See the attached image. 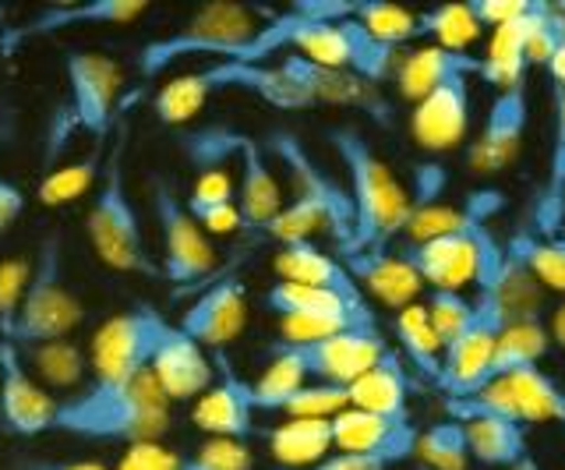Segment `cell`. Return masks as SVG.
Instances as JSON below:
<instances>
[{"mask_svg": "<svg viewBox=\"0 0 565 470\" xmlns=\"http://www.w3.org/2000/svg\"><path fill=\"white\" fill-rule=\"evenodd\" d=\"M547 333L555 337V343L565 351V305H558V311L552 316V325H547Z\"/></svg>", "mask_w": 565, "mask_h": 470, "instance_id": "cell-55", "label": "cell"}, {"mask_svg": "<svg viewBox=\"0 0 565 470\" xmlns=\"http://www.w3.org/2000/svg\"><path fill=\"white\" fill-rule=\"evenodd\" d=\"M470 78H449L428 93L420 103H414L411 114V135L424 152H446L463 142L470 125Z\"/></svg>", "mask_w": 565, "mask_h": 470, "instance_id": "cell-19", "label": "cell"}, {"mask_svg": "<svg viewBox=\"0 0 565 470\" xmlns=\"http://www.w3.org/2000/svg\"><path fill=\"white\" fill-rule=\"evenodd\" d=\"M505 470H541V463H537V460H534V457H530V452H526L523 460H516V463H512V467H505Z\"/></svg>", "mask_w": 565, "mask_h": 470, "instance_id": "cell-56", "label": "cell"}, {"mask_svg": "<svg viewBox=\"0 0 565 470\" xmlns=\"http://www.w3.org/2000/svg\"><path fill=\"white\" fill-rule=\"evenodd\" d=\"M350 407V389L335 382H305L279 410L287 417H311V421H332Z\"/></svg>", "mask_w": 565, "mask_h": 470, "instance_id": "cell-42", "label": "cell"}, {"mask_svg": "<svg viewBox=\"0 0 565 470\" xmlns=\"http://www.w3.org/2000/svg\"><path fill=\"white\" fill-rule=\"evenodd\" d=\"M82 319H85V308L78 301V293L67 287V276H64L61 234H46L43 245L35 248L22 311H18L14 333L8 343L32 346L46 340H67Z\"/></svg>", "mask_w": 565, "mask_h": 470, "instance_id": "cell-5", "label": "cell"}, {"mask_svg": "<svg viewBox=\"0 0 565 470\" xmlns=\"http://www.w3.org/2000/svg\"><path fill=\"white\" fill-rule=\"evenodd\" d=\"M149 372L170 404H177V399H199L212 382H216V361L205 354L202 343H194L184 329L173 322L167 329L163 343H159Z\"/></svg>", "mask_w": 565, "mask_h": 470, "instance_id": "cell-20", "label": "cell"}, {"mask_svg": "<svg viewBox=\"0 0 565 470\" xmlns=\"http://www.w3.org/2000/svg\"><path fill=\"white\" fill-rule=\"evenodd\" d=\"M446 181H449V173L441 163L428 160V163H420L414 170V199L411 205H431V202H441V191H446Z\"/></svg>", "mask_w": 565, "mask_h": 470, "instance_id": "cell-49", "label": "cell"}, {"mask_svg": "<svg viewBox=\"0 0 565 470\" xmlns=\"http://www.w3.org/2000/svg\"><path fill=\"white\" fill-rule=\"evenodd\" d=\"M0 14H4V11H0Z\"/></svg>", "mask_w": 565, "mask_h": 470, "instance_id": "cell-59", "label": "cell"}, {"mask_svg": "<svg viewBox=\"0 0 565 470\" xmlns=\"http://www.w3.org/2000/svg\"><path fill=\"white\" fill-rule=\"evenodd\" d=\"M212 93H216V85H212L205 67H199V72H188V75H177V78H170L163 89L156 93L152 114L163 120V125L181 128V125H188V120L205 107V99Z\"/></svg>", "mask_w": 565, "mask_h": 470, "instance_id": "cell-37", "label": "cell"}, {"mask_svg": "<svg viewBox=\"0 0 565 470\" xmlns=\"http://www.w3.org/2000/svg\"><path fill=\"white\" fill-rule=\"evenodd\" d=\"M255 396L252 378H241L223 351H216V382L194 399L191 421L212 439H237L247 442L255 435Z\"/></svg>", "mask_w": 565, "mask_h": 470, "instance_id": "cell-14", "label": "cell"}, {"mask_svg": "<svg viewBox=\"0 0 565 470\" xmlns=\"http://www.w3.org/2000/svg\"><path fill=\"white\" fill-rule=\"evenodd\" d=\"M152 216L159 226V237H163V263L159 273L163 280L177 287H194L212 276L216 269V252H212L209 234L188 213L184 199L167 181L152 184Z\"/></svg>", "mask_w": 565, "mask_h": 470, "instance_id": "cell-7", "label": "cell"}, {"mask_svg": "<svg viewBox=\"0 0 565 470\" xmlns=\"http://www.w3.org/2000/svg\"><path fill=\"white\" fill-rule=\"evenodd\" d=\"M494 248V234L488 226L470 234H446L420 241V245H406V263L417 269V276L431 290H463L467 284L477 287L484 269V258Z\"/></svg>", "mask_w": 565, "mask_h": 470, "instance_id": "cell-13", "label": "cell"}, {"mask_svg": "<svg viewBox=\"0 0 565 470\" xmlns=\"http://www.w3.org/2000/svg\"><path fill=\"white\" fill-rule=\"evenodd\" d=\"M449 78H481V57L452 54V50H441V46H424V50H414L411 57H403L396 67V89L411 103H420Z\"/></svg>", "mask_w": 565, "mask_h": 470, "instance_id": "cell-25", "label": "cell"}, {"mask_svg": "<svg viewBox=\"0 0 565 470\" xmlns=\"http://www.w3.org/2000/svg\"><path fill=\"white\" fill-rule=\"evenodd\" d=\"M22 213H25V191L18 188L8 173H0V237L11 231Z\"/></svg>", "mask_w": 565, "mask_h": 470, "instance_id": "cell-50", "label": "cell"}, {"mask_svg": "<svg viewBox=\"0 0 565 470\" xmlns=\"http://www.w3.org/2000/svg\"><path fill=\"white\" fill-rule=\"evenodd\" d=\"M350 19L361 22L371 36L385 46L403 50L417 36V11H406L403 4H393V0H350Z\"/></svg>", "mask_w": 565, "mask_h": 470, "instance_id": "cell-38", "label": "cell"}, {"mask_svg": "<svg viewBox=\"0 0 565 470\" xmlns=\"http://www.w3.org/2000/svg\"><path fill=\"white\" fill-rule=\"evenodd\" d=\"M565 231V85H555V142L547 160V178L530 209V234L562 237Z\"/></svg>", "mask_w": 565, "mask_h": 470, "instance_id": "cell-27", "label": "cell"}, {"mask_svg": "<svg viewBox=\"0 0 565 470\" xmlns=\"http://www.w3.org/2000/svg\"><path fill=\"white\" fill-rule=\"evenodd\" d=\"M552 346V333H547L544 322H520V325H505L499 343H494V354L488 361V372L481 378V389L491 382L509 378L526 368H541V361ZM473 396V393H470Z\"/></svg>", "mask_w": 565, "mask_h": 470, "instance_id": "cell-30", "label": "cell"}, {"mask_svg": "<svg viewBox=\"0 0 565 470\" xmlns=\"http://www.w3.org/2000/svg\"><path fill=\"white\" fill-rule=\"evenodd\" d=\"M470 11H473V19L484 25H505L512 19H520V14H526L530 8L537 4V0H467Z\"/></svg>", "mask_w": 565, "mask_h": 470, "instance_id": "cell-48", "label": "cell"}, {"mask_svg": "<svg viewBox=\"0 0 565 470\" xmlns=\"http://www.w3.org/2000/svg\"><path fill=\"white\" fill-rule=\"evenodd\" d=\"M57 407L61 399H53L50 389L32 378L22 351L4 340V351H0V421H4V428L22 435V439L53 431Z\"/></svg>", "mask_w": 565, "mask_h": 470, "instance_id": "cell-16", "label": "cell"}, {"mask_svg": "<svg viewBox=\"0 0 565 470\" xmlns=\"http://www.w3.org/2000/svg\"><path fill=\"white\" fill-rule=\"evenodd\" d=\"M343 266L358 280L361 290H367L371 298H379L382 305L403 311L406 305H417V293L424 290V280L417 269L406 263L403 252H358L347 255Z\"/></svg>", "mask_w": 565, "mask_h": 470, "instance_id": "cell-23", "label": "cell"}, {"mask_svg": "<svg viewBox=\"0 0 565 470\" xmlns=\"http://www.w3.org/2000/svg\"><path fill=\"white\" fill-rule=\"evenodd\" d=\"M237 209H241V220H244V231L262 234L265 226L276 220V213L282 209V191L279 181L265 160V149L255 142L252 135H244L241 152H237Z\"/></svg>", "mask_w": 565, "mask_h": 470, "instance_id": "cell-24", "label": "cell"}, {"mask_svg": "<svg viewBox=\"0 0 565 470\" xmlns=\"http://www.w3.org/2000/svg\"><path fill=\"white\" fill-rule=\"evenodd\" d=\"M106 142H93L85 156H78L75 163H64V167H50L46 178L40 181V191H35V199L43 205H67L82 199L88 188L99 184L103 178V163H106Z\"/></svg>", "mask_w": 565, "mask_h": 470, "instance_id": "cell-35", "label": "cell"}, {"mask_svg": "<svg viewBox=\"0 0 565 470\" xmlns=\"http://www.w3.org/2000/svg\"><path fill=\"white\" fill-rule=\"evenodd\" d=\"M526 117H530V107H526L523 85L494 96L484 128L470 149V170L481 173V178H491V173H502L505 167L516 163L523 135H526Z\"/></svg>", "mask_w": 565, "mask_h": 470, "instance_id": "cell-18", "label": "cell"}, {"mask_svg": "<svg viewBox=\"0 0 565 470\" xmlns=\"http://www.w3.org/2000/svg\"><path fill=\"white\" fill-rule=\"evenodd\" d=\"M276 273H279V280H287V284L318 287V290H329V293H335V298H343L358 308H371L364 290L350 276V269L343 266V258L322 252L315 241L279 248L276 252Z\"/></svg>", "mask_w": 565, "mask_h": 470, "instance_id": "cell-22", "label": "cell"}, {"mask_svg": "<svg viewBox=\"0 0 565 470\" xmlns=\"http://www.w3.org/2000/svg\"><path fill=\"white\" fill-rule=\"evenodd\" d=\"M393 333L399 340L403 357L414 364V372H420L428 382H441V340L435 333V325L428 319V308L424 305H406L396 311V325Z\"/></svg>", "mask_w": 565, "mask_h": 470, "instance_id": "cell-32", "label": "cell"}, {"mask_svg": "<svg viewBox=\"0 0 565 470\" xmlns=\"http://www.w3.org/2000/svg\"><path fill=\"white\" fill-rule=\"evenodd\" d=\"M53 431L99 442H159L170 431V399L152 372L131 382H88L61 399Z\"/></svg>", "mask_w": 565, "mask_h": 470, "instance_id": "cell-1", "label": "cell"}, {"mask_svg": "<svg viewBox=\"0 0 565 470\" xmlns=\"http://www.w3.org/2000/svg\"><path fill=\"white\" fill-rule=\"evenodd\" d=\"M181 470H255V457L247 442L209 439L188 457H181Z\"/></svg>", "mask_w": 565, "mask_h": 470, "instance_id": "cell-45", "label": "cell"}, {"mask_svg": "<svg viewBox=\"0 0 565 470\" xmlns=\"http://www.w3.org/2000/svg\"><path fill=\"white\" fill-rule=\"evenodd\" d=\"M149 11V0H82V4H53L35 11L32 19L4 29L0 50L14 54L18 46L43 36H61L67 29H88V25H131Z\"/></svg>", "mask_w": 565, "mask_h": 470, "instance_id": "cell-15", "label": "cell"}, {"mask_svg": "<svg viewBox=\"0 0 565 470\" xmlns=\"http://www.w3.org/2000/svg\"><path fill=\"white\" fill-rule=\"evenodd\" d=\"M505 252L516 258V263H523L544 290L565 293V234L537 237L530 231H516L505 241Z\"/></svg>", "mask_w": 565, "mask_h": 470, "instance_id": "cell-36", "label": "cell"}, {"mask_svg": "<svg viewBox=\"0 0 565 470\" xmlns=\"http://www.w3.org/2000/svg\"><path fill=\"white\" fill-rule=\"evenodd\" d=\"M414 457L420 460V470H467V463H470L467 425L446 417V421L420 431Z\"/></svg>", "mask_w": 565, "mask_h": 470, "instance_id": "cell-40", "label": "cell"}, {"mask_svg": "<svg viewBox=\"0 0 565 470\" xmlns=\"http://www.w3.org/2000/svg\"><path fill=\"white\" fill-rule=\"evenodd\" d=\"M273 14L276 11H255L252 4H241V0H209L177 32L141 46L138 72L152 78L188 57L241 61L244 50L255 43V36Z\"/></svg>", "mask_w": 565, "mask_h": 470, "instance_id": "cell-4", "label": "cell"}, {"mask_svg": "<svg viewBox=\"0 0 565 470\" xmlns=\"http://www.w3.org/2000/svg\"><path fill=\"white\" fill-rule=\"evenodd\" d=\"M269 435V452L279 467H315L329 457L332 449V421H311V417H287L282 425L265 431Z\"/></svg>", "mask_w": 565, "mask_h": 470, "instance_id": "cell-31", "label": "cell"}, {"mask_svg": "<svg viewBox=\"0 0 565 470\" xmlns=\"http://www.w3.org/2000/svg\"><path fill=\"white\" fill-rule=\"evenodd\" d=\"M64 75L71 85V110L93 142H110L117 131L120 64L99 50H67Z\"/></svg>", "mask_w": 565, "mask_h": 470, "instance_id": "cell-9", "label": "cell"}, {"mask_svg": "<svg viewBox=\"0 0 565 470\" xmlns=\"http://www.w3.org/2000/svg\"><path fill=\"white\" fill-rule=\"evenodd\" d=\"M18 470H110L96 460H22Z\"/></svg>", "mask_w": 565, "mask_h": 470, "instance_id": "cell-53", "label": "cell"}, {"mask_svg": "<svg viewBox=\"0 0 565 470\" xmlns=\"http://www.w3.org/2000/svg\"><path fill=\"white\" fill-rule=\"evenodd\" d=\"M417 36L431 40V46L452 50V54H470V46L481 40V22L473 19L467 0H452V4L417 11Z\"/></svg>", "mask_w": 565, "mask_h": 470, "instance_id": "cell-33", "label": "cell"}, {"mask_svg": "<svg viewBox=\"0 0 565 470\" xmlns=\"http://www.w3.org/2000/svg\"><path fill=\"white\" fill-rule=\"evenodd\" d=\"M318 231H329V223L322 216V209L311 205L308 199L294 195L290 202H282V209L276 213V220L265 226V237H273L279 248L287 245H305V241H311Z\"/></svg>", "mask_w": 565, "mask_h": 470, "instance_id": "cell-41", "label": "cell"}, {"mask_svg": "<svg viewBox=\"0 0 565 470\" xmlns=\"http://www.w3.org/2000/svg\"><path fill=\"white\" fill-rule=\"evenodd\" d=\"M350 407L371 410L393 421H406V399H411V375L396 351H388L375 368H367L358 382H350Z\"/></svg>", "mask_w": 565, "mask_h": 470, "instance_id": "cell-28", "label": "cell"}, {"mask_svg": "<svg viewBox=\"0 0 565 470\" xmlns=\"http://www.w3.org/2000/svg\"><path fill=\"white\" fill-rule=\"evenodd\" d=\"M282 346L305 364L311 382H335V386L358 382L367 368H375L388 354V343L379 325H350L343 333H332L318 343H282Z\"/></svg>", "mask_w": 565, "mask_h": 470, "instance_id": "cell-12", "label": "cell"}, {"mask_svg": "<svg viewBox=\"0 0 565 470\" xmlns=\"http://www.w3.org/2000/svg\"><path fill=\"white\" fill-rule=\"evenodd\" d=\"M32 276V263L22 255L4 258L0 263V340H11L18 311H22V298Z\"/></svg>", "mask_w": 565, "mask_h": 470, "instance_id": "cell-44", "label": "cell"}, {"mask_svg": "<svg viewBox=\"0 0 565 470\" xmlns=\"http://www.w3.org/2000/svg\"><path fill=\"white\" fill-rule=\"evenodd\" d=\"M467 446L470 457L481 467H512L526 457V428L505 417H481L467 421Z\"/></svg>", "mask_w": 565, "mask_h": 470, "instance_id": "cell-34", "label": "cell"}, {"mask_svg": "<svg viewBox=\"0 0 565 470\" xmlns=\"http://www.w3.org/2000/svg\"><path fill=\"white\" fill-rule=\"evenodd\" d=\"M417 428L411 421H393V417L347 407L332 417V446L340 452H361V457H388L393 463L414 457Z\"/></svg>", "mask_w": 565, "mask_h": 470, "instance_id": "cell-21", "label": "cell"}, {"mask_svg": "<svg viewBox=\"0 0 565 470\" xmlns=\"http://www.w3.org/2000/svg\"><path fill=\"white\" fill-rule=\"evenodd\" d=\"M230 202H237V178L230 167H216V170H202L199 178H194L184 205H188V213L199 220L209 213V209H220Z\"/></svg>", "mask_w": 565, "mask_h": 470, "instance_id": "cell-46", "label": "cell"}, {"mask_svg": "<svg viewBox=\"0 0 565 470\" xmlns=\"http://www.w3.org/2000/svg\"><path fill=\"white\" fill-rule=\"evenodd\" d=\"M117 470H181V452L167 449L163 442H138L124 449Z\"/></svg>", "mask_w": 565, "mask_h": 470, "instance_id": "cell-47", "label": "cell"}, {"mask_svg": "<svg viewBox=\"0 0 565 470\" xmlns=\"http://www.w3.org/2000/svg\"><path fill=\"white\" fill-rule=\"evenodd\" d=\"M199 226L205 234H234V231H244V220H241L237 202H230V205L209 209L205 216H199Z\"/></svg>", "mask_w": 565, "mask_h": 470, "instance_id": "cell-52", "label": "cell"}, {"mask_svg": "<svg viewBox=\"0 0 565 470\" xmlns=\"http://www.w3.org/2000/svg\"><path fill=\"white\" fill-rule=\"evenodd\" d=\"M265 152H273L276 160L287 167V173L294 178V195L308 199L311 205L322 209V216L329 223V234L335 237V248L350 252L353 245V202L350 191L332 178V173L315 160V156L305 149V142L294 131H273L265 138Z\"/></svg>", "mask_w": 565, "mask_h": 470, "instance_id": "cell-8", "label": "cell"}, {"mask_svg": "<svg viewBox=\"0 0 565 470\" xmlns=\"http://www.w3.org/2000/svg\"><path fill=\"white\" fill-rule=\"evenodd\" d=\"M424 308H428V319H431L435 333L441 340V351H446V346L463 333L473 319V301L463 298L459 290H431Z\"/></svg>", "mask_w": 565, "mask_h": 470, "instance_id": "cell-43", "label": "cell"}, {"mask_svg": "<svg viewBox=\"0 0 565 470\" xmlns=\"http://www.w3.org/2000/svg\"><path fill=\"white\" fill-rule=\"evenodd\" d=\"M177 142H181L194 173H202V170L230 167V160H237L244 131L230 128V125H202V128L181 131V135H177Z\"/></svg>", "mask_w": 565, "mask_h": 470, "instance_id": "cell-39", "label": "cell"}, {"mask_svg": "<svg viewBox=\"0 0 565 470\" xmlns=\"http://www.w3.org/2000/svg\"><path fill=\"white\" fill-rule=\"evenodd\" d=\"M279 67L287 72V78L305 93L308 107H332V110H358L364 117H371L375 125H388L393 120V107L385 103V96L379 93V85L364 82L361 75L343 72V67H326L315 64L300 54L282 57Z\"/></svg>", "mask_w": 565, "mask_h": 470, "instance_id": "cell-11", "label": "cell"}, {"mask_svg": "<svg viewBox=\"0 0 565 470\" xmlns=\"http://www.w3.org/2000/svg\"><path fill=\"white\" fill-rule=\"evenodd\" d=\"M244 322H247V287L241 276L226 273V276H216L212 284H205V290L188 305V311L177 325H181L194 343L223 351L230 340H237L244 333Z\"/></svg>", "mask_w": 565, "mask_h": 470, "instance_id": "cell-17", "label": "cell"}, {"mask_svg": "<svg viewBox=\"0 0 565 470\" xmlns=\"http://www.w3.org/2000/svg\"><path fill=\"white\" fill-rule=\"evenodd\" d=\"M25 368L43 389H85L93 361L75 340H46L32 346H18Z\"/></svg>", "mask_w": 565, "mask_h": 470, "instance_id": "cell-29", "label": "cell"}, {"mask_svg": "<svg viewBox=\"0 0 565 470\" xmlns=\"http://www.w3.org/2000/svg\"><path fill=\"white\" fill-rule=\"evenodd\" d=\"M326 138L347 170V191L353 202V245L343 258L358 252H385L406 231L414 209L411 195L353 125H335Z\"/></svg>", "mask_w": 565, "mask_h": 470, "instance_id": "cell-2", "label": "cell"}, {"mask_svg": "<svg viewBox=\"0 0 565 470\" xmlns=\"http://www.w3.org/2000/svg\"><path fill=\"white\" fill-rule=\"evenodd\" d=\"M547 75H552L555 85H565V40H562V46L555 50V57L547 61Z\"/></svg>", "mask_w": 565, "mask_h": 470, "instance_id": "cell-54", "label": "cell"}, {"mask_svg": "<svg viewBox=\"0 0 565 470\" xmlns=\"http://www.w3.org/2000/svg\"><path fill=\"white\" fill-rule=\"evenodd\" d=\"M124 156H128V120L120 114L114 142L106 149L103 178L96 184L93 205H88V213H85V237L106 269L131 273V276H163L152 263L146 231H141V216L131 202Z\"/></svg>", "mask_w": 565, "mask_h": 470, "instance_id": "cell-3", "label": "cell"}, {"mask_svg": "<svg viewBox=\"0 0 565 470\" xmlns=\"http://www.w3.org/2000/svg\"><path fill=\"white\" fill-rule=\"evenodd\" d=\"M265 308L276 311L279 319L305 316V319H332V322H350V325H379L371 308H358L343 298H335L329 290L287 284V280H276L269 287V293H265Z\"/></svg>", "mask_w": 565, "mask_h": 470, "instance_id": "cell-26", "label": "cell"}, {"mask_svg": "<svg viewBox=\"0 0 565 470\" xmlns=\"http://www.w3.org/2000/svg\"><path fill=\"white\" fill-rule=\"evenodd\" d=\"M393 460L388 457H361V452H335L326 457L322 463H315L311 470H388Z\"/></svg>", "mask_w": 565, "mask_h": 470, "instance_id": "cell-51", "label": "cell"}, {"mask_svg": "<svg viewBox=\"0 0 565 470\" xmlns=\"http://www.w3.org/2000/svg\"><path fill=\"white\" fill-rule=\"evenodd\" d=\"M173 322L156 305L138 301L106 319L93 337V378L88 382H131L152 368V357Z\"/></svg>", "mask_w": 565, "mask_h": 470, "instance_id": "cell-6", "label": "cell"}, {"mask_svg": "<svg viewBox=\"0 0 565 470\" xmlns=\"http://www.w3.org/2000/svg\"><path fill=\"white\" fill-rule=\"evenodd\" d=\"M0 351H4V340H0Z\"/></svg>", "mask_w": 565, "mask_h": 470, "instance_id": "cell-58", "label": "cell"}, {"mask_svg": "<svg viewBox=\"0 0 565 470\" xmlns=\"http://www.w3.org/2000/svg\"><path fill=\"white\" fill-rule=\"evenodd\" d=\"M269 470H287V467H269Z\"/></svg>", "mask_w": 565, "mask_h": 470, "instance_id": "cell-57", "label": "cell"}, {"mask_svg": "<svg viewBox=\"0 0 565 470\" xmlns=\"http://www.w3.org/2000/svg\"><path fill=\"white\" fill-rule=\"evenodd\" d=\"M502 329H505V319H502L499 301H494V293L477 290L470 325L441 351L438 389L446 396H470L481 389V378L488 372V361L494 354V343H499Z\"/></svg>", "mask_w": 565, "mask_h": 470, "instance_id": "cell-10", "label": "cell"}]
</instances>
